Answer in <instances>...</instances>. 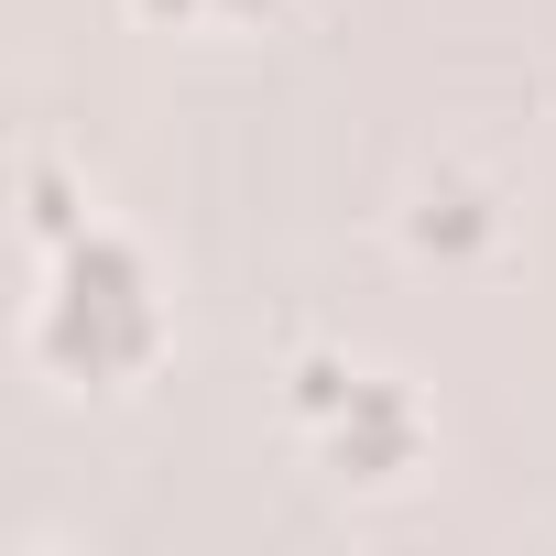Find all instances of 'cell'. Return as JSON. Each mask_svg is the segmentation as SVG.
<instances>
[{
  "label": "cell",
  "mask_w": 556,
  "mask_h": 556,
  "mask_svg": "<svg viewBox=\"0 0 556 556\" xmlns=\"http://www.w3.org/2000/svg\"><path fill=\"white\" fill-rule=\"evenodd\" d=\"M164 350V306H153V273L121 229H66L45 251V306H34V361L66 382H131Z\"/></svg>",
  "instance_id": "6da1fadb"
},
{
  "label": "cell",
  "mask_w": 556,
  "mask_h": 556,
  "mask_svg": "<svg viewBox=\"0 0 556 556\" xmlns=\"http://www.w3.org/2000/svg\"><path fill=\"white\" fill-rule=\"evenodd\" d=\"M295 415L317 426V447L339 458V480H404L415 458V393L382 382V371H350V361H306L295 371Z\"/></svg>",
  "instance_id": "7a4b0ae2"
},
{
  "label": "cell",
  "mask_w": 556,
  "mask_h": 556,
  "mask_svg": "<svg viewBox=\"0 0 556 556\" xmlns=\"http://www.w3.org/2000/svg\"><path fill=\"white\" fill-rule=\"evenodd\" d=\"M142 12H175L186 23V12H262V0H142Z\"/></svg>",
  "instance_id": "3957f363"
}]
</instances>
